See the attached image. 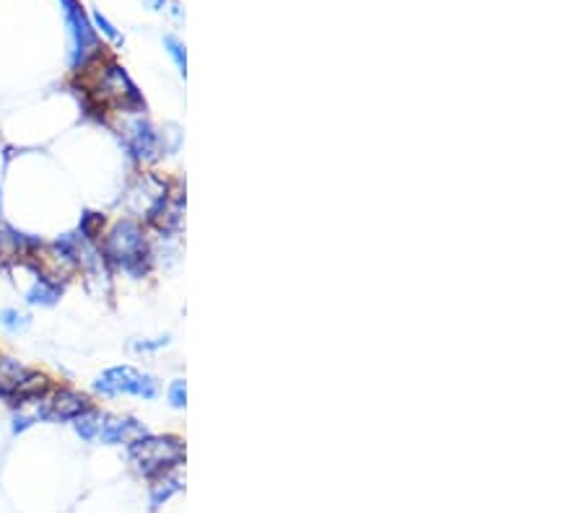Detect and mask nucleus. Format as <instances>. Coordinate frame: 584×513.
Returning a JSON list of instances; mask_svg holds the SVG:
<instances>
[{"label":"nucleus","mask_w":584,"mask_h":513,"mask_svg":"<svg viewBox=\"0 0 584 513\" xmlns=\"http://www.w3.org/2000/svg\"><path fill=\"white\" fill-rule=\"evenodd\" d=\"M91 21H94V26H97L99 32L104 34V37H107V39H110V42H117V45H120V42H122V34L117 32V29H114L112 24H110V21H107V18L101 16V14H99V11H94V14H91Z\"/></svg>","instance_id":"obj_13"},{"label":"nucleus","mask_w":584,"mask_h":513,"mask_svg":"<svg viewBox=\"0 0 584 513\" xmlns=\"http://www.w3.org/2000/svg\"><path fill=\"white\" fill-rule=\"evenodd\" d=\"M89 407H91V400L83 392H76L70 386H52L49 394L45 397L48 423H73Z\"/></svg>","instance_id":"obj_6"},{"label":"nucleus","mask_w":584,"mask_h":513,"mask_svg":"<svg viewBox=\"0 0 584 513\" xmlns=\"http://www.w3.org/2000/svg\"><path fill=\"white\" fill-rule=\"evenodd\" d=\"M166 342H169V337H159L156 342H135L133 348H135V351H159Z\"/></svg>","instance_id":"obj_16"},{"label":"nucleus","mask_w":584,"mask_h":513,"mask_svg":"<svg viewBox=\"0 0 584 513\" xmlns=\"http://www.w3.org/2000/svg\"><path fill=\"white\" fill-rule=\"evenodd\" d=\"M101 259L107 265H112L122 273L133 275V277H143L148 273V246L143 228L135 221H117V224L104 234L101 241Z\"/></svg>","instance_id":"obj_1"},{"label":"nucleus","mask_w":584,"mask_h":513,"mask_svg":"<svg viewBox=\"0 0 584 513\" xmlns=\"http://www.w3.org/2000/svg\"><path fill=\"white\" fill-rule=\"evenodd\" d=\"M101 228H104V218L99 215V213H83V218H81V224H79V234H81L83 239L86 241H94L101 236Z\"/></svg>","instance_id":"obj_12"},{"label":"nucleus","mask_w":584,"mask_h":513,"mask_svg":"<svg viewBox=\"0 0 584 513\" xmlns=\"http://www.w3.org/2000/svg\"><path fill=\"white\" fill-rule=\"evenodd\" d=\"M182 490V477H179L177 469H169L159 477H154V485H151V506L159 508L162 503H166L169 497Z\"/></svg>","instance_id":"obj_9"},{"label":"nucleus","mask_w":584,"mask_h":513,"mask_svg":"<svg viewBox=\"0 0 584 513\" xmlns=\"http://www.w3.org/2000/svg\"><path fill=\"white\" fill-rule=\"evenodd\" d=\"M0 327L5 332H11V335H18V332H24V330L32 327V317L24 314V311H18L14 306H5V309H0Z\"/></svg>","instance_id":"obj_11"},{"label":"nucleus","mask_w":584,"mask_h":513,"mask_svg":"<svg viewBox=\"0 0 584 513\" xmlns=\"http://www.w3.org/2000/svg\"><path fill=\"white\" fill-rule=\"evenodd\" d=\"M101 423H104V415L91 404L86 413H81V415L73 420V431L79 434L81 441H97L99 431H101Z\"/></svg>","instance_id":"obj_10"},{"label":"nucleus","mask_w":584,"mask_h":513,"mask_svg":"<svg viewBox=\"0 0 584 513\" xmlns=\"http://www.w3.org/2000/svg\"><path fill=\"white\" fill-rule=\"evenodd\" d=\"M65 18H68V29H70V65L76 73H81L83 68L101 58L97 32L91 29L89 18L83 14V8L76 0H65Z\"/></svg>","instance_id":"obj_3"},{"label":"nucleus","mask_w":584,"mask_h":513,"mask_svg":"<svg viewBox=\"0 0 584 513\" xmlns=\"http://www.w3.org/2000/svg\"><path fill=\"white\" fill-rule=\"evenodd\" d=\"M169 402H172V407H185V402H187V389H185V382L177 379V382H172L169 386Z\"/></svg>","instance_id":"obj_15"},{"label":"nucleus","mask_w":584,"mask_h":513,"mask_svg":"<svg viewBox=\"0 0 584 513\" xmlns=\"http://www.w3.org/2000/svg\"><path fill=\"white\" fill-rule=\"evenodd\" d=\"M122 138L128 151L138 161L156 159L159 153V135L151 128L146 117L141 112H122Z\"/></svg>","instance_id":"obj_5"},{"label":"nucleus","mask_w":584,"mask_h":513,"mask_svg":"<svg viewBox=\"0 0 584 513\" xmlns=\"http://www.w3.org/2000/svg\"><path fill=\"white\" fill-rule=\"evenodd\" d=\"M146 435V428L133 420V417H107L104 415V423H101V431H99V438L101 444L107 446H117V444H130L135 438Z\"/></svg>","instance_id":"obj_7"},{"label":"nucleus","mask_w":584,"mask_h":513,"mask_svg":"<svg viewBox=\"0 0 584 513\" xmlns=\"http://www.w3.org/2000/svg\"><path fill=\"white\" fill-rule=\"evenodd\" d=\"M164 45H166V49H169V55L175 58V63H177V68L185 73V68H187V63H185V47H182V42H179L177 37H166L164 39Z\"/></svg>","instance_id":"obj_14"},{"label":"nucleus","mask_w":584,"mask_h":513,"mask_svg":"<svg viewBox=\"0 0 584 513\" xmlns=\"http://www.w3.org/2000/svg\"><path fill=\"white\" fill-rule=\"evenodd\" d=\"M60 296H63V286L58 280H52L48 275H37V283L27 290V304L49 309L60 301Z\"/></svg>","instance_id":"obj_8"},{"label":"nucleus","mask_w":584,"mask_h":513,"mask_svg":"<svg viewBox=\"0 0 584 513\" xmlns=\"http://www.w3.org/2000/svg\"><path fill=\"white\" fill-rule=\"evenodd\" d=\"M94 392L101 397H120V394H133V397H143V400H156L159 394V384L154 376L141 373L133 366H114L107 369L97 382H94Z\"/></svg>","instance_id":"obj_4"},{"label":"nucleus","mask_w":584,"mask_h":513,"mask_svg":"<svg viewBox=\"0 0 584 513\" xmlns=\"http://www.w3.org/2000/svg\"><path fill=\"white\" fill-rule=\"evenodd\" d=\"M143 3H146L151 11H162L164 5H166V0H143Z\"/></svg>","instance_id":"obj_17"},{"label":"nucleus","mask_w":584,"mask_h":513,"mask_svg":"<svg viewBox=\"0 0 584 513\" xmlns=\"http://www.w3.org/2000/svg\"><path fill=\"white\" fill-rule=\"evenodd\" d=\"M130 459L146 477H159L185 462V444L175 435H141L128 444Z\"/></svg>","instance_id":"obj_2"},{"label":"nucleus","mask_w":584,"mask_h":513,"mask_svg":"<svg viewBox=\"0 0 584 513\" xmlns=\"http://www.w3.org/2000/svg\"><path fill=\"white\" fill-rule=\"evenodd\" d=\"M0 218H3V187H0Z\"/></svg>","instance_id":"obj_18"}]
</instances>
